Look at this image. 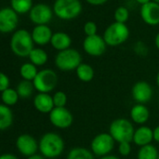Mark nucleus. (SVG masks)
Returning a JSON list of instances; mask_svg holds the SVG:
<instances>
[{"mask_svg": "<svg viewBox=\"0 0 159 159\" xmlns=\"http://www.w3.org/2000/svg\"><path fill=\"white\" fill-rule=\"evenodd\" d=\"M9 45L12 53L20 58L29 57L34 48L32 34L26 29L16 30L11 35Z\"/></svg>", "mask_w": 159, "mask_h": 159, "instance_id": "f257e3e1", "label": "nucleus"}, {"mask_svg": "<svg viewBox=\"0 0 159 159\" xmlns=\"http://www.w3.org/2000/svg\"><path fill=\"white\" fill-rule=\"evenodd\" d=\"M64 151V141L56 132H47L39 140V152L46 158H56Z\"/></svg>", "mask_w": 159, "mask_h": 159, "instance_id": "f03ea898", "label": "nucleus"}, {"mask_svg": "<svg viewBox=\"0 0 159 159\" xmlns=\"http://www.w3.org/2000/svg\"><path fill=\"white\" fill-rule=\"evenodd\" d=\"M52 9L58 19L71 20L81 14L83 6L80 0H55Z\"/></svg>", "mask_w": 159, "mask_h": 159, "instance_id": "7ed1b4c3", "label": "nucleus"}, {"mask_svg": "<svg viewBox=\"0 0 159 159\" xmlns=\"http://www.w3.org/2000/svg\"><path fill=\"white\" fill-rule=\"evenodd\" d=\"M135 129L132 122L127 118H116L109 126V133L116 143H132Z\"/></svg>", "mask_w": 159, "mask_h": 159, "instance_id": "20e7f679", "label": "nucleus"}, {"mask_svg": "<svg viewBox=\"0 0 159 159\" xmlns=\"http://www.w3.org/2000/svg\"><path fill=\"white\" fill-rule=\"evenodd\" d=\"M130 32L126 23L114 21L103 32V38L109 47H118L123 45L129 37Z\"/></svg>", "mask_w": 159, "mask_h": 159, "instance_id": "39448f33", "label": "nucleus"}, {"mask_svg": "<svg viewBox=\"0 0 159 159\" xmlns=\"http://www.w3.org/2000/svg\"><path fill=\"white\" fill-rule=\"evenodd\" d=\"M54 63L59 70L62 72H71L76 70L82 63V56L77 49L70 48L59 51L55 56Z\"/></svg>", "mask_w": 159, "mask_h": 159, "instance_id": "423d86ee", "label": "nucleus"}, {"mask_svg": "<svg viewBox=\"0 0 159 159\" xmlns=\"http://www.w3.org/2000/svg\"><path fill=\"white\" fill-rule=\"evenodd\" d=\"M59 77L55 71L49 68L38 71L33 83L35 90L41 93H50L58 85Z\"/></svg>", "mask_w": 159, "mask_h": 159, "instance_id": "0eeeda50", "label": "nucleus"}, {"mask_svg": "<svg viewBox=\"0 0 159 159\" xmlns=\"http://www.w3.org/2000/svg\"><path fill=\"white\" fill-rule=\"evenodd\" d=\"M116 141L109 132L97 134L90 143V150L94 156L102 157L111 154L114 150Z\"/></svg>", "mask_w": 159, "mask_h": 159, "instance_id": "6e6552de", "label": "nucleus"}, {"mask_svg": "<svg viewBox=\"0 0 159 159\" xmlns=\"http://www.w3.org/2000/svg\"><path fill=\"white\" fill-rule=\"evenodd\" d=\"M28 14L30 20L34 25H48L54 16L52 7L45 3L34 4Z\"/></svg>", "mask_w": 159, "mask_h": 159, "instance_id": "1a4fd4ad", "label": "nucleus"}, {"mask_svg": "<svg viewBox=\"0 0 159 159\" xmlns=\"http://www.w3.org/2000/svg\"><path fill=\"white\" fill-rule=\"evenodd\" d=\"M48 119L53 127L60 129H65L72 126L74 116L66 107H54L48 114Z\"/></svg>", "mask_w": 159, "mask_h": 159, "instance_id": "9d476101", "label": "nucleus"}, {"mask_svg": "<svg viewBox=\"0 0 159 159\" xmlns=\"http://www.w3.org/2000/svg\"><path fill=\"white\" fill-rule=\"evenodd\" d=\"M15 144L18 152L26 157L34 156L39 151V142H37L33 135L27 133L19 135L16 139Z\"/></svg>", "mask_w": 159, "mask_h": 159, "instance_id": "9b49d317", "label": "nucleus"}, {"mask_svg": "<svg viewBox=\"0 0 159 159\" xmlns=\"http://www.w3.org/2000/svg\"><path fill=\"white\" fill-rule=\"evenodd\" d=\"M19 23V14L10 7L0 9V32L2 34L14 33Z\"/></svg>", "mask_w": 159, "mask_h": 159, "instance_id": "f8f14e48", "label": "nucleus"}, {"mask_svg": "<svg viewBox=\"0 0 159 159\" xmlns=\"http://www.w3.org/2000/svg\"><path fill=\"white\" fill-rule=\"evenodd\" d=\"M107 48V44L103 36L100 34L86 36L83 41V49L84 51L91 57H100L102 56Z\"/></svg>", "mask_w": 159, "mask_h": 159, "instance_id": "ddd939ff", "label": "nucleus"}, {"mask_svg": "<svg viewBox=\"0 0 159 159\" xmlns=\"http://www.w3.org/2000/svg\"><path fill=\"white\" fill-rule=\"evenodd\" d=\"M153 88L146 81H138L131 89V96L136 103L145 104L149 102L153 98Z\"/></svg>", "mask_w": 159, "mask_h": 159, "instance_id": "4468645a", "label": "nucleus"}, {"mask_svg": "<svg viewBox=\"0 0 159 159\" xmlns=\"http://www.w3.org/2000/svg\"><path fill=\"white\" fill-rule=\"evenodd\" d=\"M140 15L143 22L147 25H159V4L151 1L143 6H141Z\"/></svg>", "mask_w": 159, "mask_h": 159, "instance_id": "2eb2a0df", "label": "nucleus"}, {"mask_svg": "<svg viewBox=\"0 0 159 159\" xmlns=\"http://www.w3.org/2000/svg\"><path fill=\"white\" fill-rule=\"evenodd\" d=\"M32 37L34 42L39 47H44L48 44H50L53 32L48 25H35L32 32Z\"/></svg>", "mask_w": 159, "mask_h": 159, "instance_id": "dca6fc26", "label": "nucleus"}, {"mask_svg": "<svg viewBox=\"0 0 159 159\" xmlns=\"http://www.w3.org/2000/svg\"><path fill=\"white\" fill-rule=\"evenodd\" d=\"M34 107L41 114H49L55 107L53 98L49 93L38 92L33 101Z\"/></svg>", "mask_w": 159, "mask_h": 159, "instance_id": "f3484780", "label": "nucleus"}, {"mask_svg": "<svg viewBox=\"0 0 159 159\" xmlns=\"http://www.w3.org/2000/svg\"><path fill=\"white\" fill-rule=\"evenodd\" d=\"M153 141H154V130L150 127L143 125L135 129L133 140H132V143L135 145L139 147H143L151 144Z\"/></svg>", "mask_w": 159, "mask_h": 159, "instance_id": "a211bd4d", "label": "nucleus"}, {"mask_svg": "<svg viewBox=\"0 0 159 159\" xmlns=\"http://www.w3.org/2000/svg\"><path fill=\"white\" fill-rule=\"evenodd\" d=\"M131 121L135 124L143 126L145 125L150 118V110L145 104L136 103L134 104L129 112Z\"/></svg>", "mask_w": 159, "mask_h": 159, "instance_id": "6ab92c4d", "label": "nucleus"}, {"mask_svg": "<svg viewBox=\"0 0 159 159\" xmlns=\"http://www.w3.org/2000/svg\"><path fill=\"white\" fill-rule=\"evenodd\" d=\"M51 47L56 49L58 52L65 50L67 48H71L72 45V38L71 36L64 32H56L53 34L51 41H50Z\"/></svg>", "mask_w": 159, "mask_h": 159, "instance_id": "aec40b11", "label": "nucleus"}, {"mask_svg": "<svg viewBox=\"0 0 159 159\" xmlns=\"http://www.w3.org/2000/svg\"><path fill=\"white\" fill-rule=\"evenodd\" d=\"M13 113L9 106L3 103L0 104V129L6 130L9 129L13 124Z\"/></svg>", "mask_w": 159, "mask_h": 159, "instance_id": "412c9836", "label": "nucleus"}, {"mask_svg": "<svg viewBox=\"0 0 159 159\" xmlns=\"http://www.w3.org/2000/svg\"><path fill=\"white\" fill-rule=\"evenodd\" d=\"M28 58L30 60V62L37 67L45 65L48 61V55L47 51L42 48H34Z\"/></svg>", "mask_w": 159, "mask_h": 159, "instance_id": "4be33fe9", "label": "nucleus"}, {"mask_svg": "<svg viewBox=\"0 0 159 159\" xmlns=\"http://www.w3.org/2000/svg\"><path fill=\"white\" fill-rule=\"evenodd\" d=\"M75 74L77 78L85 83L90 82L95 75V72L94 69L91 65H89V63H85L82 62L75 70Z\"/></svg>", "mask_w": 159, "mask_h": 159, "instance_id": "5701e85b", "label": "nucleus"}, {"mask_svg": "<svg viewBox=\"0 0 159 159\" xmlns=\"http://www.w3.org/2000/svg\"><path fill=\"white\" fill-rule=\"evenodd\" d=\"M34 89H34L33 81L23 80V79L18 83L17 88H16V90H17L20 98L23 99V100L30 98L33 95Z\"/></svg>", "mask_w": 159, "mask_h": 159, "instance_id": "b1692460", "label": "nucleus"}, {"mask_svg": "<svg viewBox=\"0 0 159 159\" xmlns=\"http://www.w3.org/2000/svg\"><path fill=\"white\" fill-rule=\"evenodd\" d=\"M37 74H38L37 66H35L30 61L21 64L20 67V75L23 80L34 81Z\"/></svg>", "mask_w": 159, "mask_h": 159, "instance_id": "393cba45", "label": "nucleus"}, {"mask_svg": "<svg viewBox=\"0 0 159 159\" xmlns=\"http://www.w3.org/2000/svg\"><path fill=\"white\" fill-rule=\"evenodd\" d=\"M33 6V0H10V7L19 15L29 13Z\"/></svg>", "mask_w": 159, "mask_h": 159, "instance_id": "a878e982", "label": "nucleus"}, {"mask_svg": "<svg viewBox=\"0 0 159 159\" xmlns=\"http://www.w3.org/2000/svg\"><path fill=\"white\" fill-rule=\"evenodd\" d=\"M20 96L17 92L16 89H7L4 91L1 92V101L2 103L7 105V106H14L15 104L18 103L19 100H20Z\"/></svg>", "mask_w": 159, "mask_h": 159, "instance_id": "bb28decb", "label": "nucleus"}, {"mask_svg": "<svg viewBox=\"0 0 159 159\" xmlns=\"http://www.w3.org/2000/svg\"><path fill=\"white\" fill-rule=\"evenodd\" d=\"M94 157L91 150L85 147H75L69 151L67 159H95Z\"/></svg>", "mask_w": 159, "mask_h": 159, "instance_id": "cd10ccee", "label": "nucleus"}, {"mask_svg": "<svg viewBox=\"0 0 159 159\" xmlns=\"http://www.w3.org/2000/svg\"><path fill=\"white\" fill-rule=\"evenodd\" d=\"M158 155L157 148L153 144H148L140 147L137 154V159H158Z\"/></svg>", "mask_w": 159, "mask_h": 159, "instance_id": "c85d7f7f", "label": "nucleus"}, {"mask_svg": "<svg viewBox=\"0 0 159 159\" xmlns=\"http://www.w3.org/2000/svg\"><path fill=\"white\" fill-rule=\"evenodd\" d=\"M115 21L120 22V23H127V21L129 19V7L126 6H120L116 7L114 13Z\"/></svg>", "mask_w": 159, "mask_h": 159, "instance_id": "c756f323", "label": "nucleus"}, {"mask_svg": "<svg viewBox=\"0 0 159 159\" xmlns=\"http://www.w3.org/2000/svg\"><path fill=\"white\" fill-rule=\"evenodd\" d=\"M52 98H53V102H54L55 107H65L66 106L68 98H67V95L65 92H63L61 90L56 91L52 95Z\"/></svg>", "mask_w": 159, "mask_h": 159, "instance_id": "7c9ffc66", "label": "nucleus"}, {"mask_svg": "<svg viewBox=\"0 0 159 159\" xmlns=\"http://www.w3.org/2000/svg\"><path fill=\"white\" fill-rule=\"evenodd\" d=\"M133 50L138 56L141 57H145L149 53V48L147 45L143 41H137L133 46Z\"/></svg>", "mask_w": 159, "mask_h": 159, "instance_id": "2f4dec72", "label": "nucleus"}, {"mask_svg": "<svg viewBox=\"0 0 159 159\" xmlns=\"http://www.w3.org/2000/svg\"><path fill=\"white\" fill-rule=\"evenodd\" d=\"M97 32H98V26L96 22L92 20H89L84 24V33L87 36L95 35L97 34Z\"/></svg>", "mask_w": 159, "mask_h": 159, "instance_id": "473e14b6", "label": "nucleus"}, {"mask_svg": "<svg viewBox=\"0 0 159 159\" xmlns=\"http://www.w3.org/2000/svg\"><path fill=\"white\" fill-rule=\"evenodd\" d=\"M118 153L122 157H129L131 153V143H119Z\"/></svg>", "mask_w": 159, "mask_h": 159, "instance_id": "72a5a7b5", "label": "nucleus"}, {"mask_svg": "<svg viewBox=\"0 0 159 159\" xmlns=\"http://www.w3.org/2000/svg\"><path fill=\"white\" fill-rule=\"evenodd\" d=\"M10 86V80L9 77L5 74V73H1L0 74V91H4L7 89H9Z\"/></svg>", "mask_w": 159, "mask_h": 159, "instance_id": "f704fd0d", "label": "nucleus"}, {"mask_svg": "<svg viewBox=\"0 0 159 159\" xmlns=\"http://www.w3.org/2000/svg\"><path fill=\"white\" fill-rule=\"evenodd\" d=\"M86 2L91 6H102L108 2V0H86Z\"/></svg>", "mask_w": 159, "mask_h": 159, "instance_id": "c9c22d12", "label": "nucleus"}, {"mask_svg": "<svg viewBox=\"0 0 159 159\" xmlns=\"http://www.w3.org/2000/svg\"><path fill=\"white\" fill-rule=\"evenodd\" d=\"M153 130H154V141L159 143V125L157 126Z\"/></svg>", "mask_w": 159, "mask_h": 159, "instance_id": "e433bc0d", "label": "nucleus"}, {"mask_svg": "<svg viewBox=\"0 0 159 159\" xmlns=\"http://www.w3.org/2000/svg\"><path fill=\"white\" fill-rule=\"evenodd\" d=\"M0 159H19L15 155L13 154H9V153H7V154H3L1 156Z\"/></svg>", "mask_w": 159, "mask_h": 159, "instance_id": "4c0bfd02", "label": "nucleus"}, {"mask_svg": "<svg viewBox=\"0 0 159 159\" xmlns=\"http://www.w3.org/2000/svg\"><path fill=\"white\" fill-rule=\"evenodd\" d=\"M26 159H46V157H43L41 154H35V155H34V156H31V157H27Z\"/></svg>", "mask_w": 159, "mask_h": 159, "instance_id": "58836bf2", "label": "nucleus"}, {"mask_svg": "<svg viewBox=\"0 0 159 159\" xmlns=\"http://www.w3.org/2000/svg\"><path fill=\"white\" fill-rule=\"evenodd\" d=\"M100 159H120L118 157L115 156V155H108V156H105V157H100Z\"/></svg>", "mask_w": 159, "mask_h": 159, "instance_id": "ea45409f", "label": "nucleus"}, {"mask_svg": "<svg viewBox=\"0 0 159 159\" xmlns=\"http://www.w3.org/2000/svg\"><path fill=\"white\" fill-rule=\"evenodd\" d=\"M151 1H153V0H135V2L137 4H139L140 6H143V5H145V4H147V3H149Z\"/></svg>", "mask_w": 159, "mask_h": 159, "instance_id": "a19ab883", "label": "nucleus"}, {"mask_svg": "<svg viewBox=\"0 0 159 159\" xmlns=\"http://www.w3.org/2000/svg\"><path fill=\"white\" fill-rule=\"evenodd\" d=\"M155 45H156L157 48L159 50V33L157 34V35L155 37Z\"/></svg>", "mask_w": 159, "mask_h": 159, "instance_id": "79ce46f5", "label": "nucleus"}, {"mask_svg": "<svg viewBox=\"0 0 159 159\" xmlns=\"http://www.w3.org/2000/svg\"><path fill=\"white\" fill-rule=\"evenodd\" d=\"M156 81H157V87H158V89H159V72H158V74H157V75Z\"/></svg>", "mask_w": 159, "mask_h": 159, "instance_id": "37998d69", "label": "nucleus"}, {"mask_svg": "<svg viewBox=\"0 0 159 159\" xmlns=\"http://www.w3.org/2000/svg\"><path fill=\"white\" fill-rule=\"evenodd\" d=\"M154 2H157V3H158L159 4V0H153Z\"/></svg>", "mask_w": 159, "mask_h": 159, "instance_id": "c03bdc74", "label": "nucleus"}, {"mask_svg": "<svg viewBox=\"0 0 159 159\" xmlns=\"http://www.w3.org/2000/svg\"><path fill=\"white\" fill-rule=\"evenodd\" d=\"M158 108H159V100H158Z\"/></svg>", "mask_w": 159, "mask_h": 159, "instance_id": "a18cd8bd", "label": "nucleus"}, {"mask_svg": "<svg viewBox=\"0 0 159 159\" xmlns=\"http://www.w3.org/2000/svg\"><path fill=\"white\" fill-rule=\"evenodd\" d=\"M158 159H159V155H158Z\"/></svg>", "mask_w": 159, "mask_h": 159, "instance_id": "49530a36", "label": "nucleus"}]
</instances>
